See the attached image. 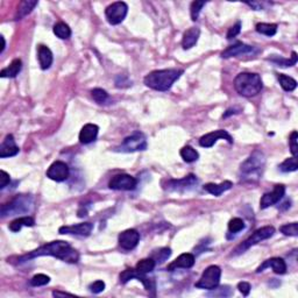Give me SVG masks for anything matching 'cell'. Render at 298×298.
<instances>
[{
	"mask_svg": "<svg viewBox=\"0 0 298 298\" xmlns=\"http://www.w3.org/2000/svg\"><path fill=\"white\" fill-rule=\"evenodd\" d=\"M220 292L219 294H214L213 296H224V297H228L232 295V290L230 286H222L220 289H218Z\"/></svg>",
	"mask_w": 298,
	"mask_h": 298,
	"instance_id": "47",
	"label": "cell"
},
{
	"mask_svg": "<svg viewBox=\"0 0 298 298\" xmlns=\"http://www.w3.org/2000/svg\"><path fill=\"white\" fill-rule=\"evenodd\" d=\"M298 169V162L297 157L292 156L286 159L285 161H283L280 164V170L283 173H291V171H296Z\"/></svg>",
	"mask_w": 298,
	"mask_h": 298,
	"instance_id": "35",
	"label": "cell"
},
{
	"mask_svg": "<svg viewBox=\"0 0 298 298\" xmlns=\"http://www.w3.org/2000/svg\"><path fill=\"white\" fill-rule=\"evenodd\" d=\"M22 68V62L20 59H15L11 62V64L7 68L2 69L1 73H0V77L2 78H14L19 74Z\"/></svg>",
	"mask_w": 298,
	"mask_h": 298,
	"instance_id": "26",
	"label": "cell"
},
{
	"mask_svg": "<svg viewBox=\"0 0 298 298\" xmlns=\"http://www.w3.org/2000/svg\"><path fill=\"white\" fill-rule=\"evenodd\" d=\"M297 140H298V134L296 131H294L291 133L290 139H289V146H290V151H291L292 156H295V157H297V154H298Z\"/></svg>",
	"mask_w": 298,
	"mask_h": 298,
	"instance_id": "41",
	"label": "cell"
},
{
	"mask_svg": "<svg viewBox=\"0 0 298 298\" xmlns=\"http://www.w3.org/2000/svg\"><path fill=\"white\" fill-rule=\"evenodd\" d=\"M179 154H180V156H182V159L188 163L197 161L199 157L198 151H197L196 149H194L191 146H185V147H183L182 149H180Z\"/></svg>",
	"mask_w": 298,
	"mask_h": 298,
	"instance_id": "32",
	"label": "cell"
},
{
	"mask_svg": "<svg viewBox=\"0 0 298 298\" xmlns=\"http://www.w3.org/2000/svg\"><path fill=\"white\" fill-rule=\"evenodd\" d=\"M281 233H283L284 236L288 237H297L298 236V224L297 223H291L286 224L280 227Z\"/></svg>",
	"mask_w": 298,
	"mask_h": 298,
	"instance_id": "38",
	"label": "cell"
},
{
	"mask_svg": "<svg viewBox=\"0 0 298 298\" xmlns=\"http://www.w3.org/2000/svg\"><path fill=\"white\" fill-rule=\"evenodd\" d=\"M220 277H222V269L218 266H210L202 274L198 282L194 286L198 289H206V290H213L219 285Z\"/></svg>",
	"mask_w": 298,
	"mask_h": 298,
	"instance_id": "7",
	"label": "cell"
},
{
	"mask_svg": "<svg viewBox=\"0 0 298 298\" xmlns=\"http://www.w3.org/2000/svg\"><path fill=\"white\" fill-rule=\"evenodd\" d=\"M226 140L228 143H233V137L230 135V133H228L227 131L225 130H218V131H213L211 132V133L205 134V135H203L199 139V146L200 147H204V148H211L212 146L216 143L218 140Z\"/></svg>",
	"mask_w": 298,
	"mask_h": 298,
	"instance_id": "14",
	"label": "cell"
},
{
	"mask_svg": "<svg viewBox=\"0 0 298 298\" xmlns=\"http://www.w3.org/2000/svg\"><path fill=\"white\" fill-rule=\"evenodd\" d=\"M194 255L190 254V253H184V254H180L176 260L173 261V262H171L170 265L168 266L167 269L169 271L176 270L177 268L189 269V268L194 267Z\"/></svg>",
	"mask_w": 298,
	"mask_h": 298,
	"instance_id": "21",
	"label": "cell"
},
{
	"mask_svg": "<svg viewBox=\"0 0 298 298\" xmlns=\"http://www.w3.org/2000/svg\"><path fill=\"white\" fill-rule=\"evenodd\" d=\"M198 183V179L194 174L188 175L180 179H165L162 182V186L165 191L169 193H183L194 188Z\"/></svg>",
	"mask_w": 298,
	"mask_h": 298,
	"instance_id": "9",
	"label": "cell"
},
{
	"mask_svg": "<svg viewBox=\"0 0 298 298\" xmlns=\"http://www.w3.org/2000/svg\"><path fill=\"white\" fill-rule=\"evenodd\" d=\"M93 230V224L91 223H82L77 225L71 226H62L60 227L59 232L61 234H74V236L89 237Z\"/></svg>",
	"mask_w": 298,
	"mask_h": 298,
	"instance_id": "17",
	"label": "cell"
},
{
	"mask_svg": "<svg viewBox=\"0 0 298 298\" xmlns=\"http://www.w3.org/2000/svg\"><path fill=\"white\" fill-rule=\"evenodd\" d=\"M50 282V277L47 276L45 274H37L35 276H33V279L30 280V285L31 286H42L48 284Z\"/></svg>",
	"mask_w": 298,
	"mask_h": 298,
	"instance_id": "40",
	"label": "cell"
},
{
	"mask_svg": "<svg viewBox=\"0 0 298 298\" xmlns=\"http://www.w3.org/2000/svg\"><path fill=\"white\" fill-rule=\"evenodd\" d=\"M147 148V140L146 136L140 132H135L132 135L125 137L124 141L119 147L114 150L121 151V153H134V151H142Z\"/></svg>",
	"mask_w": 298,
	"mask_h": 298,
	"instance_id": "8",
	"label": "cell"
},
{
	"mask_svg": "<svg viewBox=\"0 0 298 298\" xmlns=\"http://www.w3.org/2000/svg\"><path fill=\"white\" fill-rule=\"evenodd\" d=\"M35 225V220L33 219L31 217H20L16 218V219H14L12 223L8 225V228H10L11 231L14 232V233H16V232L21 231V228L24 227V226H27V227H31V226Z\"/></svg>",
	"mask_w": 298,
	"mask_h": 298,
	"instance_id": "27",
	"label": "cell"
},
{
	"mask_svg": "<svg viewBox=\"0 0 298 298\" xmlns=\"http://www.w3.org/2000/svg\"><path fill=\"white\" fill-rule=\"evenodd\" d=\"M233 186V183L231 182V180H224L223 183H220V184H214V183H208V184H205L203 188H204V190L206 193L213 194V196L219 197L220 194H223L225 191L230 190V189Z\"/></svg>",
	"mask_w": 298,
	"mask_h": 298,
	"instance_id": "25",
	"label": "cell"
},
{
	"mask_svg": "<svg viewBox=\"0 0 298 298\" xmlns=\"http://www.w3.org/2000/svg\"><path fill=\"white\" fill-rule=\"evenodd\" d=\"M37 59H39L40 67H41L42 70H47L53 64V53L47 45H39V48H37Z\"/></svg>",
	"mask_w": 298,
	"mask_h": 298,
	"instance_id": "23",
	"label": "cell"
},
{
	"mask_svg": "<svg viewBox=\"0 0 298 298\" xmlns=\"http://www.w3.org/2000/svg\"><path fill=\"white\" fill-rule=\"evenodd\" d=\"M277 78H279L281 87L286 92H291V91H294L297 88V82L290 76H286L284 74H277Z\"/></svg>",
	"mask_w": 298,
	"mask_h": 298,
	"instance_id": "31",
	"label": "cell"
},
{
	"mask_svg": "<svg viewBox=\"0 0 298 298\" xmlns=\"http://www.w3.org/2000/svg\"><path fill=\"white\" fill-rule=\"evenodd\" d=\"M0 174H1V177H0V179H1V180H0V189H5L11 182L10 175H8L5 170L0 171Z\"/></svg>",
	"mask_w": 298,
	"mask_h": 298,
	"instance_id": "46",
	"label": "cell"
},
{
	"mask_svg": "<svg viewBox=\"0 0 298 298\" xmlns=\"http://www.w3.org/2000/svg\"><path fill=\"white\" fill-rule=\"evenodd\" d=\"M171 255V249L170 248H162L161 251L159 252L155 257V262H159V263H162L164 262L165 260L169 259V256Z\"/></svg>",
	"mask_w": 298,
	"mask_h": 298,
	"instance_id": "42",
	"label": "cell"
},
{
	"mask_svg": "<svg viewBox=\"0 0 298 298\" xmlns=\"http://www.w3.org/2000/svg\"><path fill=\"white\" fill-rule=\"evenodd\" d=\"M36 5H37L36 0H25V1L20 2L18 7V12H16L15 15V20L22 19L24 16L27 15V14H30L31 11L35 8Z\"/></svg>",
	"mask_w": 298,
	"mask_h": 298,
	"instance_id": "29",
	"label": "cell"
},
{
	"mask_svg": "<svg viewBox=\"0 0 298 298\" xmlns=\"http://www.w3.org/2000/svg\"><path fill=\"white\" fill-rule=\"evenodd\" d=\"M40 256H53L68 263H77L79 261L78 252L71 247L68 242L59 240V241H51L49 243H45V245L41 246V247L35 249V251L30 252V254L20 256L18 259V262H26V261H30Z\"/></svg>",
	"mask_w": 298,
	"mask_h": 298,
	"instance_id": "1",
	"label": "cell"
},
{
	"mask_svg": "<svg viewBox=\"0 0 298 298\" xmlns=\"http://www.w3.org/2000/svg\"><path fill=\"white\" fill-rule=\"evenodd\" d=\"M205 5L206 1H198V0H196V1H194L193 4H191L190 14H191V19H193L194 21H196V20L198 19L200 11H202V8L204 7Z\"/></svg>",
	"mask_w": 298,
	"mask_h": 298,
	"instance_id": "39",
	"label": "cell"
},
{
	"mask_svg": "<svg viewBox=\"0 0 298 298\" xmlns=\"http://www.w3.org/2000/svg\"><path fill=\"white\" fill-rule=\"evenodd\" d=\"M266 165V157L262 151L255 150L240 167V179L242 182H256L261 179Z\"/></svg>",
	"mask_w": 298,
	"mask_h": 298,
	"instance_id": "3",
	"label": "cell"
},
{
	"mask_svg": "<svg viewBox=\"0 0 298 298\" xmlns=\"http://www.w3.org/2000/svg\"><path fill=\"white\" fill-rule=\"evenodd\" d=\"M238 289H239V291L241 292L243 296H248L252 288L248 282H240V283H238Z\"/></svg>",
	"mask_w": 298,
	"mask_h": 298,
	"instance_id": "45",
	"label": "cell"
},
{
	"mask_svg": "<svg viewBox=\"0 0 298 298\" xmlns=\"http://www.w3.org/2000/svg\"><path fill=\"white\" fill-rule=\"evenodd\" d=\"M275 233V228L273 226H265V227H261L259 230H256L252 234L248 239H246L242 243H240L238 247L233 251V255H239L245 253L247 249H249L252 246L256 245L263 240H267L269 238H271Z\"/></svg>",
	"mask_w": 298,
	"mask_h": 298,
	"instance_id": "6",
	"label": "cell"
},
{
	"mask_svg": "<svg viewBox=\"0 0 298 298\" xmlns=\"http://www.w3.org/2000/svg\"><path fill=\"white\" fill-rule=\"evenodd\" d=\"M91 96H92V98L94 102H97L98 104H104L108 100V93L106 92L105 90H103V89H93L92 91H91Z\"/></svg>",
	"mask_w": 298,
	"mask_h": 298,
	"instance_id": "36",
	"label": "cell"
},
{
	"mask_svg": "<svg viewBox=\"0 0 298 298\" xmlns=\"http://www.w3.org/2000/svg\"><path fill=\"white\" fill-rule=\"evenodd\" d=\"M245 228V223L241 218H233L228 223V231L231 233H239Z\"/></svg>",
	"mask_w": 298,
	"mask_h": 298,
	"instance_id": "37",
	"label": "cell"
},
{
	"mask_svg": "<svg viewBox=\"0 0 298 298\" xmlns=\"http://www.w3.org/2000/svg\"><path fill=\"white\" fill-rule=\"evenodd\" d=\"M119 245L125 251H132L140 241V233L136 230H126L119 234Z\"/></svg>",
	"mask_w": 298,
	"mask_h": 298,
	"instance_id": "16",
	"label": "cell"
},
{
	"mask_svg": "<svg viewBox=\"0 0 298 298\" xmlns=\"http://www.w3.org/2000/svg\"><path fill=\"white\" fill-rule=\"evenodd\" d=\"M240 31H241V22L238 21L237 24L233 26V27H231L230 30H228L227 35H226V37H227V40L234 39V37H236L237 35H239Z\"/></svg>",
	"mask_w": 298,
	"mask_h": 298,
	"instance_id": "43",
	"label": "cell"
},
{
	"mask_svg": "<svg viewBox=\"0 0 298 298\" xmlns=\"http://www.w3.org/2000/svg\"><path fill=\"white\" fill-rule=\"evenodd\" d=\"M268 61H270L274 64H276L277 67H282V68H288V67H294L295 64L297 63V53L296 51H292L290 59H283V57H279L276 55H273L270 57H268Z\"/></svg>",
	"mask_w": 298,
	"mask_h": 298,
	"instance_id": "28",
	"label": "cell"
},
{
	"mask_svg": "<svg viewBox=\"0 0 298 298\" xmlns=\"http://www.w3.org/2000/svg\"><path fill=\"white\" fill-rule=\"evenodd\" d=\"M20 149L18 146L15 145V140L12 134H8L4 139V141L0 145V157L1 159H6V157L15 156L19 154Z\"/></svg>",
	"mask_w": 298,
	"mask_h": 298,
	"instance_id": "18",
	"label": "cell"
},
{
	"mask_svg": "<svg viewBox=\"0 0 298 298\" xmlns=\"http://www.w3.org/2000/svg\"><path fill=\"white\" fill-rule=\"evenodd\" d=\"M263 84L259 74L254 73H241L234 79V89L237 92L243 97L256 96L262 90Z\"/></svg>",
	"mask_w": 298,
	"mask_h": 298,
	"instance_id": "4",
	"label": "cell"
},
{
	"mask_svg": "<svg viewBox=\"0 0 298 298\" xmlns=\"http://www.w3.org/2000/svg\"><path fill=\"white\" fill-rule=\"evenodd\" d=\"M137 185V180L135 177L127 174H119L113 176L108 182V186L112 190L119 191H131L134 190Z\"/></svg>",
	"mask_w": 298,
	"mask_h": 298,
	"instance_id": "11",
	"label": "cell"
},
{
	"mask_svg": "<svg viewBox=\"0 0 298 298\" xmlns=\"http://www.w3.org/2000/svg\"><path fill=\"white\" fill-rule=\"evenodd\" d=\"M89 289H90V291L93 292V294H100V292L105 290V283L100 280L96 281V282L91 283Z\"/></svg>",
	"mask_w": 298,
	"mask_h": 298,
	"instance_id": "44",
	"label": "cell"
},
{
	"mask_svg": "<svg viewBox=\"0 0 298 298\" xmlns=\"http://www.w3.org/2000/svg\"><path fill=\"white\" fill-rule=\"evenodd\" d=\"M199 35H200V30H199V28H197V27H191V28H189L186 31H184V34H183V39H182L183 49H185V50L191 49V48L197 44V41H198Z\"/></svg>",
	"mask_w": 298,
	"mask_h": 298,
	"instance_id": "24",
	"label": "cell"
},
{
	"mask_svg": "<svg viewBox=\"0 0 298 298\" xmlns=\"http://www.w3.org/2000/svg\"><path fill=\"white\" fill-rule=\"evenodd\" d=\"M53 296L54 297H64V296H74V295L69 294V292H63V291L55 290V291H53Z\"/></svg>",
	"mask_w": 298,
	"mask_h": 298,
	"instance_id": "48",
	"label": "cell"
},
{
	"mask_svg": "<svg viewBox=\"0 0 298 298\" xmlns=\"http://www.w3.org/2000/svg\"><path fill=\"white\" fill-rule=\"evenodd\" d=\"M156 262L154 261V259H143L140 260L139 262L136 263L135 266V270L139 274H148L150 273V271L154 270V268H155Z\"/></svg>",
	"mask_w": 298,
	"mask_h": 298,
	"instance_id": "30",
	"label": "cell"
},
{
	"mask_svg": "<svg viewBox=\"0 0 298 298\" xmlns=\"http://www.w3.org/2000/svg\"><path fill=\"white\" fill-rule=\"evenodd\" d=\"M34 209V199L30 194H18L16 197L1 206L0 214L1 217L15 216V214L30 213Z\"/></svg>",
	"mask_w": 298,
	"mask_h": 298,
	"instance_id": "5",
	"label": "cell"
},
{
	"mask_svg": "<svg viewBox=\"0 0 298 298\" xmlns=\"http://www.w3.org/2000/svg\"><path fill=\"white\" fill-rule=\"evenodd\" d=\"M119 277H120V282H121L122 284L127 283L130 280L136 279L137 281H141V282L143 283L146 290H148V291L155 290V282H154L153 280L146 277L143 274H139L135 269H132V268L126 269V270H124L121 274H120Z\"/></svg>",
	"mask_w": 298,
	"mask_h": 298,
	"instance_id": "13",
	"label": "cell"
},
{
	"mask_svg": "<svg viewBox=\"0 0 298 298\" xmlns=\"http://www.w3.org/2000/svg\"><path fill=\"white\" fill-rule=\"evenodd\" d=\"M128 13V6L124 1H116L106 7L105 16L110 25H119L124 21Z\"/></svg>",
	"mask_w": 298,
	"mask_h": 298,
	"instance_id": "10",
	"label": "cell"
},
{
	"mask_svg": "<svg viewBox=\"0 0 298 298\" xmlns=\"http://www.w3.org/2000/svg\"><path fill=\"white\" fill-rule=\"evenodd\" d=\"M284 194H285L284 185L283 184L275 185L271 193L265 194L262 196V198L260 200V209L261 210H265V209H268L270 208V206L277 204V203L283 198Z\"/></svg>",
	"mask_w": 298,
	"mask_h": 298,
	"instance_id": "12",
	"label": "cell"
},
{
	"mask_svg": "<svg viewBox=\"0 0 298 298\" xmlns=\"http://www.w3.org/2000/svg\"><path fill=\"white\" fill-rule=\"evenodd\" d=\"M257 33L262 34L266 36H274L277 31V25L276 24H266V22H260L255 27Z\"/></svg>",
	"mask_w": 298,
	"mask_h": 298,
	"instance_id": "33",
	"label": "cell"
},
{
	"mask_svg": "<svg viewBox=\"0 0 298 298\" xmlns=\"http://www.w3.org/2000/svg\"><path fill=\"white\" fill-rule=\"evenodd\" d=\"M254 47L252 45H248L246 44H242V42H237V44L230 45L228 48H226L225 50L222 53L223 59H230V57H236L239 55H245V54L253 53Z\"/></svg>",
	"mask_w": 298,
	"mask_h": 298,
	"instance_id": "19",
	"label": "cell"
},
{
	"mask_svg": "<svg viewBox=\"0 0 298 298\" xmlns=\"http://www.w3.org/2000/svg\"><path fill=\"white\" fill-rule=\"evenodd\" d=\"M69 174H70V170H69L68 164L62 161L54 162L47 170L48 179L55 180V182H63L68 179Z\"/></svg>",
	"mask_w": 298,
	"mask_h": 298,
	"instance_id": "15",
	"label": "cell"
},
{
	"mask_svg": "<svg viewBox=\"0 0 298 298\" xmlns=\"http://www.w3.org/2000/svg\"><path fill=\"white\" fill-rule=\"evenodd\" d=\"M53 30H54V34L62 40L69 39V37L71 36L70 27H69L65 22H57V24L54 26Z\"/></svg>",
	"mask_w": 298,
	"mask_h": 298,
	"instance_id": "34",
	"label": "cell"
},
{
	"mask_svg": "<svg viewBox=\"0 0 298 298\" xmlns=\"http://www.w3.org/2000/svg\"><path fill=\"white\" fill-rule=\"evenodd\" d=\"M183 70L179 69H163V70H154L149 73L143 79L146 87L156 91H168L173 84L179 78Z\"/></svg>",
	"mask_w": 298,
	"mask_h": 298,
	"instance_id": "2",
	"label": "cell"
},
{
	"mask_svg": "<svg viewBox=\"0 0 298 298\" xmlns=\"http://www.w3.org/2000/svg\"><path fill=\"white\" fill-rule=\"evenodd\" d=\"M269 267L273 268L275 274L283 275V274H285V271H286L285 261L283 260L282 257H271V259L266 260L265 262H263L262 265L256 269V273H261V271H263L266 268H269Z\"/></svg>",
	"mask_w": 298,
	"mask_h": 298,
	"instance_id": "20",
	"label": "cell"
},
{
	"mask_svg": "<svg viewBox=\"0 0 298 298\" xmlns=\"http://www.w3.org/2000/svg\"><path fill=\"white\" fill-rule=\"evenodd\" d=\"M0 40H1V42H2V47H1V49H0V54H2L5 50V47H6V42H5L4 36H0Z\"/></svg>",
	"mask_w": 298,
	"mask_h": 298,
	"instance_id": "49",
	"label": "cell"
},
{
	"mask_svg": "<svg viewBox=\"0 0 298 298\" xmlns=\"http://www.w3.org/2000/svg\"><path fill=\"white\" fill-rule=\"evenodd\" d=\"M98 132V126L94 124H87L79 132V141H81V143H84V145L91 143L97 139Z\"/></svg>",
	"mask_w": 298,
	"mask_h": 298,
	"instance_id": "22",
	"label": "cell"
}]
</instances>
